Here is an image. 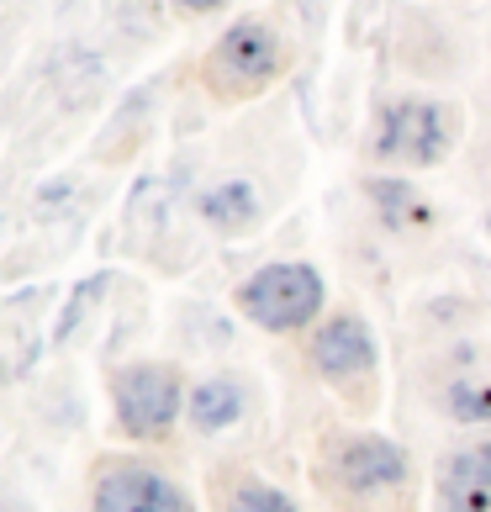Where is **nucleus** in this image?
I'll return each instance as SVG.
<instances>
[{"label":"nucleus","mask_w":491,"mask_h":512,"mask_svg":"<svg viewBox=\"0 0 491 512\" xmlns=\"http://www.w3.org/2000/svg\"><path fill=\"white\" fill-rule=\"evenodd\" d=\"M96 512H196L180 481L148 465H111L96 481Z\"/></svg>","instance_id":"nucleus-5"},{"label":"nucleus","mask_w":491,"mask_h":512,"mask_svg":"<svg viewBox=\"0 0 491 512\" xmlns=\"http://www.w3.org/2000/svg\"><path fill=\"white\" fill-rule=\"evenodd\" d=\"M333 470H338V486H349V491H381V486H402L407 454L391 439L365 433V439H349L344 449H338Z\"/></svg>","instance_id":"nucleus-7"},{"label":"nucleus","mask_w":491,"mask_h":512,"mask_svg":"<svg viewBox=\"0 0 491 512\" xmlns=\"http://www.w3.org/2000/svg\"><path fill=\"white\" fill-rule=\"evenodd\" d=\"M312 365L328 375L333 386L360 391L375 375V338L360 317H333L323 333L312 338Z\"/></svg>","instance_id":"nucleus-6"},{"label":"nucleus","mask_w":491,"mask_h":512,"mask_svg":"<svg viewBox=\"0 0 491 512\" xmlns=\"http://www.w3.org/2000/svg\"><path fill=\"white\" fill-rule=\"evenodd\" d=\"M375 154L391 164H439L449 154V111L439 101H391L375 122Z\"/></svg>","instance_id":"nucleus-4"},{"label":"nucleus","mask_w":491,"mask_h":512,"mask_svg":"<svg viewBox=\"0 0 491 512\" xmlns=\"http://www.w3.org/2000/svg\"><path fill=\"white\" fill-rule=\"evenodd\" d=\"M111 402H117L122 433L159 439L180 412V375H175V365H127L111 381Z\"/></svg>","instance_id":"nucleus-3"},{"label":"nucleus","mask_w":491,"mask_h":512,"mask_svg":"<svg viewBox=\"0 0 491 512\" xmlns=\"http://www.w3.org/2000/svg\"><path fill=\"white\" fill-rule=\"evenodd\" d=\"M201 222L206 227H217V233H249V227L259 222V191L249 180H222V185H212L201 201Z\"/></svg>","instance_id":"nucleus-10"},{"label":"nucleus","mask_w":491,"mask_h":512,"mask_svg":"<svg viewBox=\"0 0 491 512\" xmlns=\"http://www.w3.org/2000/svg\"><path fill=\"white\" fill-rule=\"evenodd\" d=\"M444 407H449V417H460V423H491V381L460 375V381L449 386Z\"/></svg>","instance_id":"nucleus-12"},{"label":"nucleus","mask_w":491,"mask_h":512,"mask_svg":"<svg viewBox=\"0 0 491 512\" xmlns=\"http://www.w3.org/2000/svg\"><path fill=\"white\" fill-rule=\"evenodd\" d=\"M243 412H249V391H243V381H233V375H212V381H201L191 391V428L196 433H222V428H233Z\"/></svg>","instance_id":"nucleus-9"},{"label":"nucleus","mask_w":491,"mask_h":512,"mask_svg":"<svg viewBox=\"0 0 491 512\" xmlns=\"http://www.w3.org/2000/svg\"><path fill=\"white\" fill-rule=\"evenodd\" d=\"M280 74V37L264 22H238L222 32V43L206 59V80H212L222 96H254Z\"/></svg>","instance_id":"nucleus-2"},{"label":"nucleus","mask_w":491,"mask_h":512,"mask_svg":"<svg viewBox=\"0 0 491 512\" xmlns=\"http://www.w3.org/2000/svg\"><path fill=\"white\" fill-rule=\"evenodd\" d=\"M180 6H185V11H217L222 0H180Z\"/></svg>","instance_id":"nucleus-14"},{"label":"nucleus","mask_w":491,"mask_h":512,"mask_svg":"<svg viewBox=\"0 0 491 512\" xmlns=\"http://www.w3.org/2000/svg\"><path fill=\"white\" fill-rule=\"evenodd\" d=\"M228 512H296V507H291V497H280L275 486L243 481V486L233 491V502H228Z\"/></svg>","instance_id":"nucleus-13"},{"label":"nucleus","mask_w":491,"mask_h":512,"mask_svg":"<svg viewBox=\"0 0 491 512\" xmlns=\"http://www.w3.org/2000/svg\"><path fill=\"white\" fill-rule=\"evenodd\" d=\"M439 497L444 512H491V444L449 454L439 470Z\"/></svg>","instance_id":"nucleus-8"},{"label":"nucleus","mask_w":491,"mask_h":512,"mask_svg":"<svg viewBox=\"0 0 491 512\" xmlns=\"http://www.w3.org/2000/svg\"><path fill=\"white\" fill-rule=\"evenodd\" d=\"M238 307L259 328L291 333V328L317 317V307H323V280L307 264H270V270H259L238 286Z\"/></svg>","instance_id":"nucleus-1"},{"label":"nucleus","mask_w":491,"mask_h":512,"mask_svg":"<svg viewBox=\"0 0 491 512\" xmlns=\"http://www.w3.org/2000/svg\"><path fill=\"white\" fill-rule=\"evenodd\" d=\"M375 212H381L391 227H412V222H428V206L418 201V191H412L407 180H370L365 185Z\"/></svg>","instance_id":"nucleus-11"}]
</instances>
